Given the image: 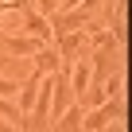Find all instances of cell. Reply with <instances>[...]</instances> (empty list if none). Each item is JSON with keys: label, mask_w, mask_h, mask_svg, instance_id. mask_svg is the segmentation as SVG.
<instances>
[{"label": "cell", "mask_w": 132, "mask_h": 132, "mask_svg": "<svg viewBox=\"0 0 132 132\" xmlns=\"http://www.w3.org/2000/svg\"><path fill=\"white\" fill-rule=\"evenodd\" d=\"M23 23H27V35H35L39 43H47V47H54V27H51V20L47 16H39L31 4L23 8Z\"/></svg>", "instance_id": "cell-2"}, {"label": "cell", "mask_w": 132, "mask_h": 132, "mask_svg": "<svg viewBox=\"0 0 132 132\" xmlns=\"http://www.w3.org/2000/svg\"><path fill=\"white\" fill-rule=\"evenodd\" d=\"M35 12H39V16H47V20H51V16H54V12H58V0H35Z\"/></svg>", "instance_id": "cell-8"}, {"label": "cell", "mask_w": 132, "mask_h": 132, "mask_svg": "<svg viewBox=\"0 0 132 132\" xmlns=\"http://www.w3.org/2000/svg\"><path fill=\"white\" fill-rule=\"evenodd\" d=\"M0 47H4L8 54H35V51H39V47H47V43H39L35 35H27V31H23V35H0Z\"/></svg>", "instance_id": "cell-3"}, {"label": "cell", "mask_w": 132, "mask_h": 132, "mask_svg": "<svg viewBox=\"0 0 132 132\" xmlns=\"http://www.w3.org/2000/svg\"><path fill=\"white\" fill-rule=\"evenodd\" d=\"M31 62H35V74H54L58 66H62V58H58V51H54V47H39Z\"/></svg>", "instance_id": "cell-5"}, {"label": "cell", "mask_w": 132, "mask_h": 132, "mask_svg": "<svg viewBox=\"0 0 132 132\" xmlns=\"http://www.w3.org/2000/svg\"><path fill=\"white\" fill-rule=\"evenodd\" d=\"M20 93V82L16 78H4V74H0V97H16Z\"/></svg>", "instance_id": "cell-7"}, {"label": "cell", "mask_w": 132, "mask_h": 132, "mask_svg": "<svg viewBox=\"0 0 132 132\" xmlns=\"http://www.w3.org/2000/svg\"><path fill=\"white\" fill-rule=\"evenodd\" d=\"M101 132H124V120H109V124H105Z\"/></svg>", "instance_id": "cell-10"}, {"label": "cell", "mask_w": 132, "mask_h": 132, "mask_svg": "<svg viewBox=\"0 0 132 132\" xmlns=\"http://www.w3.org/2000/svg\"><path fill=\"white\" fill-rule=\"evenodd\" d=\"M27 0H0V12H23Z\"/></svg>", "instance_id": "cell-9"}, {"label": "cell", "mask_w": 132, "mask_h": 132, "mask_svg": "<svg viewBox=\"0 0 132 132\" xmlns=\"http://www.w3.org/2000/svg\"><path fill=\"white\" fill-rule=\"evenodd\" d=\"M39 82H43V74H35V70H31V74H27V82L20 86V97H16V109H20L23 117H27V113H31V105H35V93H39Z\"/></svg>", "instance_id": "cell-4"}, {"label": "cell", "mask_w": 132, "mask_h": 132, "mask_svg": "<svg viewBox=\"0 0 132 132\" xmlns=\"http://www.w3.org/2000/svg\"><path fill=\"white\" fill-rule=\"evenodd\" d=\"M0 132H16V124H8L4 117H0Z\"/></svg>", "instance_id": "cell-11"}, {"label": "cell", "mask_w": 132, "mask_h": 132, "mask_svg": "<svg viewBox=\"0 0 132 132\" xmlns=\"http://www.w3.org/2000/svg\"><path fill=\"white\" fill-rule=\"evenodd\" d=\"M0 117H4L8 124H20L23 120V113L16 109V101H8V97H0Z\"/></svg>", "instance_id": "cell-6"}, {"label": "cell", "mask_w": 132, "mask_h": 132, "mask_svg": "<svg viewBox=\"0 0 132 132\" xmlns=\"http://www.w3.org/2000/svg\"><path fill=\"white\" fill-rule=\"evenodd\" d=\"M0 31H4V23H0Z\"/></svg>", "instance_id": "cell-12"}, {"label": "cell", "mask_w": 132, "mask_h": 132, "mask_svg": "<svg viewBox=\"0 0 132 132\" xmlns=\"http://www.w3.org/2000/svg\"><path fill=\"white\" fill-rule=\"evenodd\" d=\"M54 51L62 62H74V58H89V43H86V27L78 31H58L54 35Z\"/></svg>", "instance_id": "cell-1"}]
</instances>
